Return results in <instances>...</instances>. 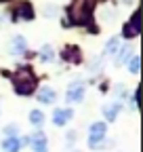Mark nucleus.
I'll use <instances>...</instances> for the list:
<instances>
[{"label":"nucleus","instance_id":"nucleus-1","mask_svg":"<svg viewBox=\"0 0 143 152\" xmlns=\"http://www.w3.org/2000/svg\"><path fill=\"white\" fill-rule=\"evenodd\" d=\"M93 9H95V0H74L69 7V19L76 26H84L91 21Z\"/></svg>","mask_w":143,"mask_h":152},{"label":"nucleus","instance_id":"nucleus-2","mask_svg":"<svg viewBox=\"0 0 143 152\" xmlns=\"http://www.w3.org/2000/svg\"><path fill=\"white\" fill-rule=\"evenodd\" d=\"M13 85H15V91L19 95H30L36 89V78L30 70H19V72L13 74Z\"/></svg>","mask_w":143,"mask_h":152},{"label":"nucleus","instance_id":"nucleus-3","mask_svg":"<svg viewBox=\"0 0 143 152\" xmlns=\"http://www.w3.org/2000/svg\"><path fill=\"white\" fill-rule=\"evenodd\" d=\"M105 137V123H93L88 131V146L91 148H101V140Z\"/></svg>","mask_w":143,"mask_h":152},{"label":"nucleus","instance_id":"nucleus-4","mask_svg":"<svg viewBox=\"0 0 143 152\" xmlns=\"http://www.w3.org/2000/svg\"><path fill=\"white\" fill-rule=\"evenodd\" d=\"M139 19H141V15H139V11L133 15V19L124 26V30H122V36L124 38H135V36H139V32H141V23H139Z\"/></svg>","mask_w":143,"mask_h":152},{"label":"nucleus","instance_id":"nucleus-5","mask_svg":"<svg viewBox=\"0 0 143 152\" xmlns=\"http://www.w3.org/2000/svg\"><path fill=\"white\" fill-rule=\"evenodd\" d=\"M82 97H84V85L82 83H72L69 89H67V102L78 104V102H82Z\"/></svg>","mask_w":143,"mask_h":152},{"label":"nucleus","instance_id":"nucleus-6","mask_svg":"<svg viewBox=\"0 0 143 152\" xmlns=\"http://www.w3.org/2000/svg\"><path fill=\"white\" fill-rule=\"evenodd\" d=\"M72 110H67V108H59V110H55V114H53V123H55L57 127H63L69 118H72Z\"/></svg>","mask_w":143,"mask_h":152},{"label":"nucleus","instance_id":"nucleus-7","mask_svg":"<svg viewBox=\"0 0 143 152\" xmlns=\"http://www.w3.org/2000/svg\"><path fill=\"white\" fill-rule=\"evenodd\" d=\"M32 146H34V152H46V137L44 133H36L34 137H30Z\"/></svg>","mask_w":143,"mask_h":152},{"label":"nucleus","instance_id":"nucleus-8","mask_svg":"<svg viewBox=\"0 0 143 152\" xmlns=\"http://www.w3.org/2000/svg\"><path fill=\"white\" fill-rule=\"evenodd\" d=\"M25 49H27L25 38H23V36H15V38H13V45H11V53L21 55V53H25Z\"/></svg>","mask_w":143,"mask_h":152},{"label":"nucleus","instance_id":"nucleus-9","mask_svg":"<svg viewBox=\"0 0 143 152\" xmlns=\"http://www.w3.org/2000/svg\"><path fill=\"white\" fill-rule=\"evenodd\" d=\"M38 102L40 104H53L55 102V91H53L51 87H42L40 93H38Z\"/></svg>","mask_w":143,"mask_h":152},{"label":"nucleus","instance_id":"nucleus-10","mask_svg":"<svg viewBox=\"0 0 143 152\" xmlns=\"http://www.w3.org/2000/svg\"><path fill=\"white\" fill-rule=\"evenodd\" d=\"M19 148H21V142L17 140V137H6L4 144H2V150L4 152H19Z\"/></svg>","mask_w":143,"mask_h":152},{"label":"nucleus","instance_id":"nucleus-11","mask_svg":"<svg viewBox=\"0 0 143 152\" xmlns=\"http://www.w3.org/2000/svg\"><path fill=\"white\" fill-rule=\"evenodd\" d=\"M118 110H120V104H112V106H105L103 108V114H105L107 121H114L118 116Z\"/></svg>","mask_w":143,"mask_h":152},{"label":"nucleus","instance_id":"nucleus-12","mask_svg":"<svg viewBox=\"0 0 143 152\" xmlns=\"http://www.w3.org/2000/svg\"><path fill=\"white\" fill-rule=\"evenodd\" d=\"M17 17H21V19H32V17H34L32 4H30V2H23V4L19 7V13H17Z\"/></svg>","mask_w":143,"mask_h":152},{"label":"nucleus","instance_id":"nucleus-13","mask_svg":"<svg viewBox=\"0 0 143 152\" xmlns=\"http://www.w3.org/2000/svg\"><path fill=\"white\" fill-rule=\"evenodd\" d=\"M63 57H65V59H69V61H80V51L74 49V47H67V49L63 51Z\"/></svg>","mask_w":143,"mask_h":152},{"label":"nucleus","instance_id":"nucleus-14","mask_svg":"<svg viewBox=\"0 0 143 152\" xmlns=\"http://www.w3.org/2000/svg\"><path fill=\"white\" fill-rule=\"evenodd\" d=\"M30 121H32V125L40 127V125L44 123V114H42L40 110H32V112H30Z\"/></svg>","mask_w":143,"mask_h":152},{"label":"nucleus","instance_id":"nucleus-15","mask_svg":"<svg viewBox=\"0 0 143 152\" xmlns=\"http://www.w3.org/2000/svg\"><path fill=\"white\" fill-rule=\"evenodd\" d=\"M40 59L42 61H51L53 59V49L46 45V47H42V51H40Z\"/></svg>","mask_w":143,"mask_h":152},{"label":"nucleus","instance_id":"nucleus-16","mask_svg":"<svg viewBox=\"0 0 143 152\" xmlns=\"http://www.w3.org/2000/svg\"><path fill=\"white\" fill-rule=\"evenodd\" d=\"M116 51H118V38H112V40H110V42L105 45V53H110V55H114Z\"/></svg>","mask_w":143,"mask_h":152},{"label":"nucleus","instance_id":"nucleus-17","mask_svg":"<svg viewBox=\"0 0 143 152\" xmlns=\"http://www.w3.org/2000/svg\"><path fill=\"white\" fill-rule=\"evenodd\" d=\"M139 61H141V59H139L137 55H135L133 59H131V64H129V70H131L133 74H137V72H139Z\"/></svg>","mask_w":143,"mask_h":152},{"label":"nucleus","instance_id":"nucleus-18","mask_svg":"<svg viewBox=\"0 0 143 152\" xmlns=\"http://www.w3.org/2000/svg\"><path fill=\"white\" fill-rule=\"evenodd\" d=\"M129 55H131V49H129V47H124V49L120 51V57H118V64H124V61L129 59Z\"/></svg>","mask_w":143,"mask_h":152},{"label":"nucleus","instance_id":"nucleus-19","mask_svg":"<svg viewBox=\"0 0 143 152\" xmlns=\"http://www.w3.org/2000/svg\"><path fill=\"white\" fill-rule=\"evenodd\" d=\"M4 133H6L9 137H15V133H17V127H15V125H11V127H6V129H4Z\"/></svg>","mask_w":143,"mask_h":152},{"label":"nucleus","instance_id":"nucleus-20","mask_svg":"<svg viewBox=\"0 0 143 152\" xmlns=\"http://www.w3.org/2000/svg\"><path fill=\"white\" fill-rule=\"evenodd\" d=\"M53 15H55V7H48L46 9V17H53Z\"/></svg>","mask_w":143,"mask_h":152}]
</instances>
